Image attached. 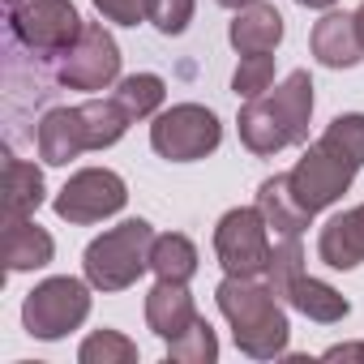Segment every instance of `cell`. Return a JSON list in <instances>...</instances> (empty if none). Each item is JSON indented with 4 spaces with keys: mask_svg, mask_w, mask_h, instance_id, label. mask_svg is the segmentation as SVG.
<instances>
[{
    "mask_svg": "<svg viewBox=\"0 0 364 364\" xmlns=\"http://www.w3.org/2000/svg\"><path fill=\"white\" fill-rule=\"evenodd\" d=\"M270 99L283 112L296 146H309V124H313V77H309V69H291L283 82H274Z\"/></svg>",
    "mask_w": 364,
    "mask_h": 364,
    "instance_id": "obj_19",
    "label": "cell"
},
{
    "mask_svg": "<svg viewBox=\"0 0 364 364\" xmlns=\"http://www.w3.org/2000/svg\"><path fill=\"white\" fill-rule=\"evenodd\" d=\"M321 137H326L330 146H338L351 163L364 167V112H343V116H334Z\"/></svg>",
    "mask_w": 364,
    "mask_h": 364,
    "instance_id": "obj_28",
    "label": "cell"
},
{
    "mask_svg": "<svg viewBox=\"0 0 364 364\" xmlns=\"http://www.w3.org/2000/svg\"><path fill=\"white\" fill-rule=\"evenodd\" d=\"M309 48H313L317 65H326V69H355V65L364 60V39H360L355 14L326 9L321 22H317L313 35H309Z\"/></svg>",
    "mask_w": 364,
    "mask_h": 364,
    "instance_id": "obj_12",
    "label": "cell"
},
{
    "mask_svg": "<svg viewBox=\"0 0 364 364\" xmlns=\"http://www.w3.org/2000/svg\"><path fill=\"white\" fill-rule=\"evenodd\" d=\"M228 39L240 56H253V52H274L283 43V14L266 0H253V5L236 9L232 26H228Z\"/></svg>",
    "mask_w": 364,
    "mask_h": 364,
    "instance_id": "obj_18",
    "label": "cell"
},
{
    "mask_svg": "<svg viewBox=\"0 0 364 364\" xmlns=\"http://www.w3.org/2000/svg\"><path fill=\"white\" fill-rule=\"evenodd\" d=\"M150 270L154 279H167V283H189L198 274V245L180 232H163L154 236L150 245Z\"/></svg>",
    "mask_w": 364,
    "mask_h": 364,
    "instance_id": "obj_20",
    "label": "cell"
},
{
    "mask_svg": "<svg viewBox=\"0 0 364 364\" xmlns=\"http://www.w3.org/2000/svg\"><path fill=\"white\" fill-rule=\"evenodd\" d=\"M35 150L48 167H69L77 154L90 150L86 141V124H82V107H52L43 112V120L35 124Z\"/></svg>",
    "mask_w": 364,
    "mask_h": 364,
    "instance_id": "obj_10",
    "label": "cell"
},
{
    "mask_svg": "<svg viewBox=\"0 0 364 364\" xmlns=\"http://www.w3.org/2000/svg\"><path fill=\"white\" fill-rule=\"evenodd\" d=\"M257 210L274 236H304L313 223V210H304V202L296 198L287 171H274L257 185Z\"/></svg>",
    "mask_w": 364,
    "mask_h": 364,
    "instance_id": "obj_14",
    "label": "cell"
},
{
    "mask_svg": "<svg viewBox=\"0 0 364 364\" xmlns=\"http://www.w3.org/2000/svg\"><path fill=\"white\" fill-rule=\"evenodd\" d=\"M270 253H274V245H270V228H266L257 202L253 206H236V210H228L219 219V228H215V257H219V266L228 274H240V279L266 274Z\"/></svg>",
    "mask_w": 364,
    "mask_h": 364,
    "instance_id": "obj_8",
    "label": "cell"
},
{
    "mask_svg": "<svg viewBox=\"0 0 364 364\" xmlns=\"http://www.w3.org/2000/svg\"><path fill=\"white\" fill-rule=\"evenodd\" d=\"M326 360H364V343H338V347H326Z\"/></svg>",
    "mask_w": 364,
    "mask_h": 364,
    "instance_id": "obj_30",
    "label": "cell"
},
{
    "mask_svg": "<svg viewBox=\"0 0 364 364\" xmlns=\"http://www.w3.org/2000/svg\"><path fill=\"white\" fill-rule=\"evenodd\" d=\"M167 360H176V364H215L219 360V338H215L210 321L198 317L185 334H176L167 343Z\"/></svg>",
    "mask_w": 364,
    "mask_h": 364,
    "instance_id": "obj_25",
    "label": "cell"
},
{
    "mask_svg": "<svg viewBox=\"0 0 364 364\" xmlns=\"http://www.w3.org/2000/svg\"><path fill=\"white\" fill-rule=\"evenodd\" d=\"M236 129H240L245 150H253L257 159H274L279 150L296 146V137H291L283 112H279L274 99H270V90H266L262 99H245V107H240V116H236Z\"/></svg>",
    "mask_w": 364,
    "mask_h": 364,
    "instance_id": "obj_11",
    "label": "cell"
},
{
    "mask_svg": "<svg viewBox=\"0 0 364 364\" xmlns=\"http://www.w3.org/2000/svg\"><path fill=\"white\" fill-rule=\"evenodd\" d=\"M112 99H116L133 120H150V116H159V107H163V99H167V82H163L159 73H129V77L116 82Z\"/></svg>",
    "mask_w": 364,
    "mask_h": 364,
    "instance_id": "obj_23",
    "label": "cell"
},
{
    "mask_svg": "<svg viewBox=\"0 0 364 364\" xmlns=\"http://www.w3.org/2000/svg\"><path fill=\"white\" fill-rule=\"evenodd\" d=\"M129 202V185L124 176L112 171V167H82L65 180V189L56 193L52 210L56 219L73 223V228H86V223H103L112 215H120Z\"/></svg>",
    "mask_w": 364,
    "mask_h": 364,
    "instance_id": "obj_6",
    "label": "cell"
},
{
    "mask_svg": "<svg viewBox=\"0 0 364 364\" xmlns=\"http://www.w3.org/2000/svg\"><path fill=\"white\" fill-rule=\"evenodd\" d=\"M355 26H360V39H364V0H360V9H355Z\"/></svg>",
    "mask_w": 364,
    "mask_h": 364,
    "instance_id": "obj_33",
    "label": "cell"
},
{
    "mask_svg": "<svg viewBox=\"0 0 364 364\" xmlns=\"http://www.w3.org/2000/svg\"><path fill=\"white\" fill-rule=\"evenodd\" d=\"M279 296H283V304H291L296 313H304V317L317 321V326H334V321H343V317L351 313V300H347L338 287L313 279L309 270H296V274L279 287Z\"/></svg>",
    "mask_w": 364,
    "mask_h": 364,
    "instance_id": "obj_15",
    "label": "cell"
},
{
    "mask_svg": "<svg viewBox=\"0 0 364 364\" xmlns=\"http://www.w3.org/2000/svg\"><path fill=\"white\" fill-rule=\"evenodd\" d=\"M270 86H274V52L240 56V65H236V73H232L236 99H262Z\"/></svg>",
    "mask_w": 364,
    "mask_h": 364,
    "instance_id": "obj_26",
    "label": "cell"
},
{
    "mask_svg": "<svg viewBox=\"0 0 364 364\" xmlns=\"http://www.w3.org/2000/svg\"><path fill=\"white\" fill-rule=\"evenodd\" d=\"M215 300H219V313H223L228 326H232L236 347H240L249 360H274V355L287 351L291 321H287L283 296L270 287L266 274H253V279L228 274V279L215 287Z\"/></svg>",
    "mask_w": 364,
    "mask_h": 364,
    "instance_id": "obj_1",
    "label": "cell"
},
{
    "mask_svg": "<svg viewBox=\"0 0 364 364\" xmlns=\"http://www.w3.org/2000/svg\"><path fill=\"white\" fill-rule=\"evenodd\" d=\"M56 82L69 86V90H107L120 82V48L112 39L107 26L99 22H86L77 43L56 60Z\"/></svg>",
    "mask_w": 364,
    "mask_h": 364,
    "instance_id": "obj_9",
    "label": "cell"
},
{
    "mask_svg": "<svg viewBox=\"0 0 364 364\" xmlns=\"http://www.w3.org/2000/svg\"><path fill=\"white\" fill-rule=\"evenodd\" d=\"M198 317H202V313H198V304H193V296H189V283H167V279H159V283L146 291V326H150L163 343H171L176 334H185Z\"/></svg>",
    "mask_w": 364,
    "mask_h": 364,
    "instance_id": "obj_16",
    "label": "cell"
},
{
    "mask_svg": "<svg viewBox=\"0 0 364 364\" xmlns=\"http://www.w3.org/2000/svg\"><path fill=\"white\" fill-rule=\"evenodd\" d=\"M90 283L73 279V274H52L43 283H35L22 300V326L31 338L56 343L65 334H73L86 317H90Z\"/></svg>",
    "mask_w": 364,
    "mask_h": 364,
    "instance_id": "obj_4",
    "label": "cell"
},
{
    "mask_svg": "<svg viewBox=\"0 0 364 364\" xmlns=\"http://www.w3.org/2000/svg\"><path fill=\"white\" fill-rule=\"evenodd\" d=\"M296 5H304V9H334L338 0H296Z\"/></svg>",
    "mask_w": 364,
    "mask_h": 364,
    "instance_id": "obj_31",
    "label": "cell"
},
{
    "mask_svg": "<svg viewBox=\"0 0 364 364\" xmlns=\"http://www.w3.org/2000/svg\"><path fill=\"white\" fill-rule=\"evenodd\" d=\"M355 171H360V163H351V159H347L338 146H330L326 137H317V141L296 159V167H291L287 176H291V189H296V198L304 202V210L321 215L326 206H334V202L351 189Z\"/></svg>",
    "mask_w": 364,
    "mask_h": 364,
    "instance_id": "obj_7",
    "label": "cell"
},
{
    "mask_svg": "<svg viewBox=\"0 0 364 364\" xmlns=\"http://www.w3.org/2000/svg\"><path fill=\"white\" fill-rule=\"evenodd\" d=\"M82 364H137V343L120 330H90L77 347Z\"/></svg>",
    "mask_w": 364,
    "mask_h": 364,
    "instance_id": "obj_24",
    "label": "cell"
},
{
    "mask_svg": "<svg viewBox=\"0 0 364 364\" xmlns=\"http://www.w3.org/2000/svg\"><path fill=\"white\" fill-rule=\"evenodd\" d=\"M317 257L330 270H355L364 266V202L334 215L321 232H317Z\"/></svg>",
    "mask_w": 364,
    "mask_h": 364,
    "instance_id": "obj_17",
    "label": "cell"
},
{
    "mask_svg": "<svg viewBox=\"0 0 364 364\" xmlns=\"http://www.w3.org/2000/svg\"><path fill=\"white\" fill-rule=\"evenodd\" d=\"M0 257L9 274L43 270L56 257V240L35 223V215H5V236H0Z\"/></svg>",
    "mask_w": 364,
    "mask_h": 364,
    "instance_id": "obj_13",
    "label": "cell"
},
{
    "mask_svg": "<svg viewBox=\"0 0 364 364\" xmlns=\"http://www.w3.org/2000/svg\"><path fill=\"white\" fill-rule=\"evenodd\" d=\"M77 107H82V124H86L90 150L116 146V141L129 133V124H133V116H129L116 99H86V103H77Z\"/></svg>",
    "mask_w": 364,
    "mask_h": 364,
    "instance_id": "obj_22",
    "label": "cell"
},
{
    "mask_svg": "<svg viewBox=\"0 0 364 364\" xmlns=\"http://www.w3.org/2000/svg\"><path fill=\"white\" fill-rule=\"evenodd\" d=\"M219 141H223V124L202 103H171L150 124V146L167 163H198V159L215 154Z\"/></svg>",
    "mask_w": 364,
    "mask_h": 364,
    "instance_id": "obj_5",
    "label": "cell"
},
{
    "mask_svg": "<svg viewBox=\"0 0 364 364\" xmlns=\"http://www.w3.org/2000/svg\"><path fill=\"white\" fill-rule=\"evenodd\" d=\"M150 245H154V228L146 219H124L116 228H107L103 236H95L82 253V274L95 291L112 296V291H129L146 270H150Z\"/></svg>",
    "mask_w": 364,
    "mask_h": 364,
    "instance_id": "obj_2",
    "label": "cell"
},
{
    "mask_svg": "<svg viewBox=\"0 0 364 364\" xmlns=\"http://www.w3.org/2000/svg\"><path fill=\"white\" fill-rule=\"evenodd\" d=\"M193 14H198V0H146V22L167 39L185 35Z\"/></svg>",
    "mask_w": 364,
    "mask_h": 364,
    "instance_id": "obj_27",
    "label": "cell"
},
{
    "mask_svg": "<svg viewBox=\"0 0 364 364\" xmlns=\"http://www.w3.org/2000/svg\"><path fill=\"white\" fill-rule=\"evenodd\" d=\"M43 206V171L18 154H5V215H35Z\"/></svg>",
    "mask_w": 364,
    "mask_h": 364,
    "instance_id": "obj_21",
    "label": "cell"
},
{
    "mask_svg": "<svg viewBox=\"0 0 364 364\" xmlns=\"http://www.w3.org/2000/svg\"><path fill=\"white\" fill-rule=\"evenodd\" d=\"M215 5H223V9H245V5H253V0H215Z\"/></svg>",
    "mask_w": 364,
    "mask_h": 364,
    "instance_id": "obj_32",
    "label": "cell"
},
{
    "mask_svg": "<svg viewBox=\"0 0 364 364\" xmlns=\"http://www.w3.org/2000/svg\"><path fill=\"white\" fill-rule=\"evenodd\" d=\"M5 22L9 35L39 60H60L86 26L73 0H5Z\"/></svg>",
    "mask_w": 364,
    "mask_h": 364,
    "instance_id": "obj_3",
    "label": "cell"
},
{
    "mask_svg": "<svg viewBox=\"0 0 364 364\" xmlns=\"http://www.w3.org/2000/svg\"><path fill=\"white\" fill-rule=\"evenodd\" d=\"M90 5L112 26H137V22H146V0H90Z\"/></svg>",
    "mask_w": 364,
    "mask_h": 364,
    "instance_id": "obj_29",
    "label": "cell"
}]
</instances>
